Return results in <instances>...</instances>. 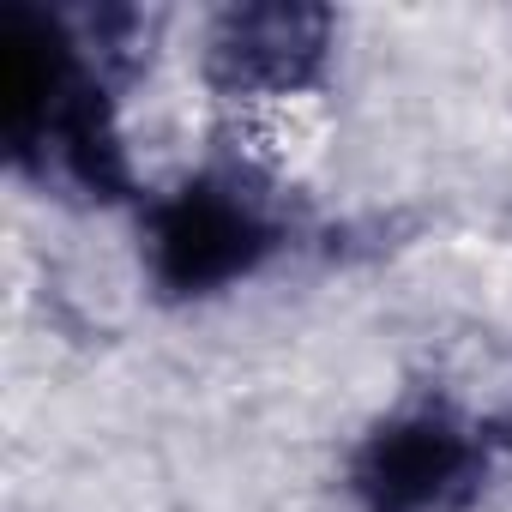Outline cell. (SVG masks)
<instances>
[{"mask_svg": "<svg viewBox=\"0 0 512 512\" xmlns=\"http://www.w3.org/2000/svg\"><path fill=\"white\" fill-rule=\"evenodd\" d=\"M266 193H253L235 175H199L163 193L145 217V260L163 290L175 296H211L235 284L266 253Z\"/></svg>", "mask_w": 512, "mask_h": 512, "instance_id": "obj_1", "label": "cell"}, {"mask_svg": "<svg viewBox=\"0 0 512 512\" xmlns=\"http://www.w3.org/2000/svg\"><path fill=\"white\" fill-rule=\"evenodd\" d=\"M488 476V440L446 404L386 416L356 452V494L368 512H458Z\"/></svg>", "mask_w": 512, "mask_h": 512, "instance_id": "obj_2", "label": "cell"}, {"mask_svg": "<svg viewBox=\"0 0 512 512\" xmlns=\"http://www.w3.org/2000/svg\"><path fill=\"white\" fill-rule=\"evenodd\" d=\"M332 13L308 0H235L217 7L199 31V79L211 103L326 85Z\"/></svg>", "mask_w": 512, "mask_h": 512, "instance_id": "obj_3", "label": "cell"}, {"mask_svg": "<svg viewBox=\"0 0 512 512\" xmlns=\"http://www.w3.org/2000/svg\"><path fill=\"white\" fill-rule=\"evenodd\" d=\"M211 139L223 157V175L247 181L253 193H290L302 187L332 139H338V109L326 85L302 91H260V97H223L211 103Z\"/></svg>", "mask_w": 512, "mask_h": 512, "instance_id": "obj_4", "label": "cell"}]
</instances>
